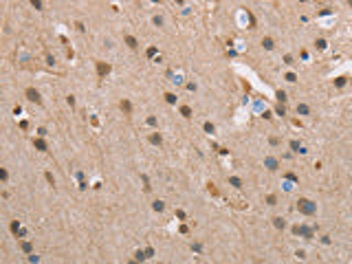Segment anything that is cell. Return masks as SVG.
<instances>
[{
  "mask_svg": "<svg viewBox=\"0 0 352 264\" xmlns=\"http://www.w3.org/2000/svg\"><path fill=\"white\" fill-rule=\"evenodd\" d=\"M264 165H266L268 170H277V159H273V156H268V159H264Z\"/></svg>",
  "mask_w": 352,
  "mask_h": 264,
  "instance_id": "obj_5",
  "label": "cell"
},
{
  "mask_svg": "<svg viewBox=\"0 0 352 264\" xmlns=\"http://www.w3.org/2000/svg\"><path fill=\"white\" fill-rule=\"evenodd\" d=\"M290 150H293V152H299V154H304V152H306L302 145H299V141H295V139L290 141Z\"/></svg>",
  "mask_w": 352,
  "mask_h": 264,
  "instance_id": "obj_7",
  "label": "cell"
},
{
  "mask_svg": "<svg viewBox=\"0 0 352 264\" xmlns=\"http://www.w3.org/2000/svg\"><path fill=\"white\" fill-rule=\"evenodd\" d=\"M315 44H317V49H326V46H328V42H326V40H321V38H319Z\"/></svg>",
  "mask_w": 352,
  "mask_h": 264,
  "instance_id": "obj_26",
  "label": "cell"
},
{
  "mask_svg": "<svg viewBox=\"0 0 352 264\" xmlns=\"http://www.w3.org/2000/svg\"><path fill=\"white\" fill-rule=\"evenodd\" d=\"M176 218H180V220H185V211H180V209H178V211H176Z\"/></svg>",
  "mask_w": 352,
  "mask_h": 264,
  "instance_id": "obj_38",
  "label": "cell"
},
{
  "mask_svg": "<svg viewBox=\"0 0 352 264\" xmlns=\"http://www.w3.org/2000/svg\"><path fill=\"white\" fill-rule=\"evenodd\" d=\"M180 114H183L185 119H192V117H194V114H192V108H189V106H180Z\"/></svg>",
  "mask_w": 352,
  "mask_h": 264,
  "instance_id": "obj_8",
  "label": "cell"
},
{
  "mask_svg": "<svg viewBox=\"0 0 352 264\" xmlns=\"http://www.w3.org/2000/svg\"><path fill=\"white\" fill-rule=\"evenodd\" d=\"M297 209L302 211V214H306V216H313L315 211H317V202L308 200V198H299V202H297Z\"/></svg>",
  "mask_w": 352,
  "mask_h": 264,
  "instance_id": "obj_1",
  "label": "cell"
},
{
  "mask_svg": "<svg viewBox=\"0 0 352 264\" xmlns=\"http://www.w3.org/2000/svg\"><path fill=\"white\" fill-rule=\"evenodd\" d=\"M126 44L130 46V49H137V46H139V44H137V40H134L132 35H126Z\"/></svg>",
  "mask_w": 352,
  "mask_h": 264,
  "instance_id": "obj_16",
  "label": "cell"
},
{
  "mask_svg": "<svg viewBox=\"0 0 352 264\" xmlns=\"http://www.w3.org/2000/svg\"><path fill=\"white\" fill-rule=\"evenodd\" d=\"M229 185H233V187L240 189V187H242V180H240L238 176H231V178H229Z\"/></svg>",
  "mask_w": 352,
  "mask_h": 264,
  "instance_id": "obj_13",
  "label": "cell"
},
{
  "mask_svg": "<svg viewBox=\"0 0 352 264\" xmlns=\"http://www.w3.org/2000/svg\"><path fill=\"white\" fill-rule=\"evenodd\" d=\"M152 255H154V249L147 247V249H145V258H152Z\"/></svg>",
  "mask_w": 352,
  "mask_h": 264,
  "instance_id": "obj_35",
  "label": "cell"
},
{
  "mask_svg": "<svg viewBox=\"0 0 352 264\" xmlns=\"http://www.w3.org/2000/svg\"><path fill=\"white\" fill-rule=\"evenodd\" d=\"M275 97H277V101H280V104H286V99H288L284 90H277V95H275Z\"/></svg>",
  "mask_w": 352,
  "mask_h": 264,
  "instance_id": "obj_17",
  "label": "cell"
},
{
  "mask_svg": "<svg viewBox=\"0 0 352 264\" xmlns=\"http://www.w3.org/2000/svg\"><path fill=\"white\" fill-rule=\"evenodd\" d=\"M165 101L167 104H176V95L174 92H165Z\"/></svg>",
  "mask_w": 352,
  "mask_h": 264,
  "instance_id": "obj_20",
  "label": "cell"
},
{
  "mask_svg": "<svg viewBox=\"0 0 352 264\" xmlns=\"http://www.w3.org/2000/svg\"><path fill=\"white\" fill-rule=\"evenodd\" d=\"M33 145H35V150H40V152H46V141H44V139H35V141H33Z\"/></svg>",
  "mask_w": 352,
  "mask_h": 264,
  "instance_id": "obj_6",
  "label": "cell"
},
{
  "mask_svg": "<svg viewBox=\"0 0 352 264\" xmlns=\"http://www.w3.org/2000/svg\"><path fill=\"white\" fill-rule=\"evenodd\" d=\"M266 202H268V205H277V198H275V196H268Z\"/></svg>",
  "mask_w": 352,
  "mask_h": 264,
  "instance_id": "obj_32",
  "label": "cell"
},
{
  "mask_svg": "<svg viewBox=\"0 0 352 264\" xmlns=\"http://www.w3.org/2000/svg\"><path fill=\"white\" fill-rule=\"evenodd\" d=\"M7 176H9V174H7V170H0V178L7 180Z\"/></svg>",
  "mask_w": 352,
  "mask_h": 264,
  "instance_id": "obj_37",
  "label": "cell"
},
{
  "mask_svg": "<svg viewBox=\"0 0 352 264\" xmlns=\"http://www.w3.org/2000/svg\"><path fill=\"white\" fill-rule=\"evenodd\" d=\"M284 64H295V62H293V57H290V55H286V57H284Z\"/></svg>",
  "mask_w": 352,
  "mask_h": 264,
  "instance_id": "obj_40",
  "label": "cell"
},
{
  "mask_svg": "<svg viewBox=\"0 0 352 264\" xmlns=\"http://www.w3.org/2000/svg\"><path fill=\"white\" fill-rule=\"evenodd\" d=\"M31 4H33L35 9H42V2H40V0H33V2H31Z\"/></svg>",
  "mask_w": 352,
  "mask_h": 264,
  "instance_id": "obj_39",
  "label": "cell"
},
{
  "mask_svg": "<svg viewBox=\"0 0 352 264\" xmlns=\"http://www.w3.org/2000/svg\"><path fill=\"white\" fill-rule=\"evenodd\" d=\"M154 55H156V49H154V46H150V49H147V57H154Z\"/></svg>",
  "mask_w": 352,
  "mask_h": 264,
  "instance_id": "obj_30",
  "label": "cell"
},
{
  "mask_svg": "<svg viewBox=\"0 0 352 264\" xmlns=\"http://www.w3.org/2000/svg\"><path fill=\"white\" fill-rule=\"evenodd\" d=\"M150 143H154V145H161V143H163V139H161V134H150Z\"/></svg>",
  "mask_w": 352,
  "mask_h": 264,
  "instance_id": "obj_10",
  "label": "cell"
},
{
  "mask_svg": "<svg viewBox=\"0 0 352 264\" xmlns=\"http://www.w3.org/2000/svg\"><path fill=\"white\" fill-rule=\"evenodd\" d=\"M202 128H205V132H209V134H214V130H216L211 121H205V123H202Z\"/></svg>",
  "mask_w": 352,
  "mask_h": 264,
  "instance_id": "obj_18",
  "label": "cell"
},
{
  "mask_svg": "<svg viewBox=\"0 0 352 264\" xmlns=\"http://www.w3.org/2000/svg\"><path fill=\"white\" fill-rule=\"evenodd\" d=\"M143 258H145V251H137V253H134V260H143Z\"/></svg>",
  "mask_w": 352,
  "mask_h": 264,
  "instance_id": "obj_27",
  "label": "cell"
},
{
  "mask_svg": "<svg viewBox=\"0 0 352 264\" xmlns=\"http://www.w3.org/2000/svg\"><path fill=\"white\" fill-rule=\"evenodd\" d=\"M293 233H295V235H304V238H308V240L313 238V231L306 229V227H299V225H297V227H293Z\"/></svg>",
  "mask_w": 352,
  "mask_h": 264,
  "instance_id": "obj_4",
  "label": "cell"
},
{
  "mask_svg": "<svg viewBox=\"0 0 352 264\" xmlns=\"http://www.w3.org/2000/svg\"><path fill=\"white\" fill-rule=\"evenodd\" d=\"M147 126H156V117H147Z\"/></svg>",
  "mask_w": 352,
  "mask_h": 264,
  "instance_id": "obj_36",
  "label": "cell"
},
{
  "mask_svg": "<svg viewBox=\"0 0 352 264\" xmlns=\"http://www.w3.org/2000/svg\"><path fill=\"white\" fill-rule=\"evenodd\" d=\"M207 189H209V192L214 194V196H218V187H216L214 183H207Z\"/></svg>",
  "mask_w": 352,
  "mask_h": 264,
  "instance_id": "obj_22",
  "label": "cell"
},
{
  "mask_svg": "<svg viewBox=\"0 0 352 264\" xmlns=\"http://www.w3.org/2000/svg\"><path fill=\"white\" fill-rule=\"evenodd\" d=\"M26 99L29 101H33V104H42V97H40V92L35 90V88H26Z\"/></svg>",
  "mask_w": 352,
  "mask_h": 264,
  "instance_id": "obj_2",
  "label": "cell"
},
{
  "mask_svg": "<svg viewBox=\"0 0 352 264\" xmlns=\"http://www.w3.org/2000/svg\"><path fill=\"white\" fill-rule=\"evenodd\" d=\"M268 143H271V145H280V139H277V137H271V139H268Z\"/></svg>",
  "mask_w": 352,
  "mask_h": 264,
  "instance_id": "obj_28",
  "label": "cell"
},
{
  "mask_svg": "<svg viewBox=\"0 0 352 264\" xmlns=\"http://www.w3.org/2000/svg\"><path fill=\"white\" fill-rule=\"evenodd\" d=\"M275 114H286V110H284V106H277V108H275Z\"/></svg>",
  "mask_w": 352,
  "mask_h": 264,
  "instance_id": "obj_34",
  "label": "cell"
},
{
  "mask_svg": "<svg viewBox=\"0 0 352 264\" xmlns=\"http://www.w3.org/2000/svg\"><path fill=\"white\" fill-rule=\"evenodd\" d=\"M284 79H286V82H297V75H295V73H286Z\"/></svg>",
  "mask_w": 352,
  "mask_h": 264,
  "instance_id": "obj_23",
  "label": "cell"
},
{
  "mask_svg": "<svg viewBox=\"0 0 352 264\" xmlns=\"http://www.w3.org/2000/svg\"><path fill=\"white\" fill-rule=\"evenodd\" d=\"M273 225H275L277 229H284V220L282 218H273Z\"/></svg>",
  "mask_w": 352,
  "mask_h": 264,
  "instance_id": "obj_25",
  "label": "cell"
},
{
  "mask_svg": "<svg viewBox=\"0 0 352 264\" xmlns=\"http://www.w3.org/2000/svg\"><path fill=\"white\" fill-rule=\"evenodd\" d=\"M22 251H24V253H33V244H31V242H22Z\"/></svg>",
  "mask_w": 352,
  "mask_h": 264,
  "instance_id": "obj_19",
  "label": "cell"
},
{
  "mask_svg": "<svg viewBox=\"0 0 352 264\" xmlns=\"http://www.w3.org/2000/svg\"><path fill=\"white\" fill-rule=\"evenodd\" d=\"M121 110H123V112H128V114H130V112H132V104H130L128 99H123V101H121Z\"/></svg>",
  "mask_w": 352,
  "mask_h": 264,
  "instance_id": "obj_9",
  "label": "cell"
},
{
  "mask_svg": "<svg viewBox=\"0 0 352 264\" xmlns=\"http://www.w3.org/2000/svg\"><path fill=\"white\" fill-rule=\"evenodd\" d=\"M262 44H264V49H266V51H273V46H275L271 38H264V40H262Z\"/></svg>",
  "mask_w": 352,
  "mask_h": 264,
  "instance_id": "obj_14",
  "label": "cell"
},
{
  "mask_svg": "<svg viewBox=\"0 0 352 264\" xmlns=\"http://www.w3.org/2000/svg\"><path fill=\"white\" fill-rule=\"evenodd\" d=\"M152 209H154V211H163L165 209V202L163 200H154V202H152Z\"/></svg>",
  "mask_w": 352,
  "mask_h": 264,
  "instance_id": "obj_11",
  "label": "cell"
},
{
  "mask_svg": "<svg viewBox=\"0 0 352 264\" xmlns=\"http://www.w3.org/2000/svg\"><path fill=\"white\" fill-rule=\"evenodd\" d=\"M154 24L161 26V24H163V18H161V16H154Z\"/></svg>",
  "mask_w": 352,
  "mask_h": 264,
  "instance_id": "obj_33",
  "label": "cell"
},
{
  "mask_svg": "<svg viewBox=\"0 0 352 264\" xmlns=\"http://www.w3.org/2000/svg\"><path fill=\"white\" fill-rule=\"evenodd\" d=\"M11 231H13L16 235H22V229H20V222H18V220L11 222Z\"/></svg>",
  "mask_w": 352,
  "mask_h": 264,
  "instance_id": "obj_12",
  "label": "cell"
},
{
  "mask_svg": "<svg viewBox=\"0 0 352 264\" xmlns=\"http://www.w3.org/2000/svg\"><path fill=\"white\" fill-rule=\"evenodd\" d=\"M286 180H290V183H299V178H297V176H295L293 172H288V174H286Z\"/></svg>",
  "mask_w": 352,
  "mask_h": 264,
  "instance_id": "obj_24",
  "label": "cell"
},
{
  "mask_svg": "<svg viewBox=\"0 0 352 264\" xmlns=\"http://www.w3.org/2000/svg\"><path fill=\"white\" fill-rule=\"evenodd\" d=\"M44 176H46V180H49V183H51V185H55V178H53V174H51V172H46Z\"/></svg>",
  "mask_w": 352,
  "mask_h": 264,
  "instance_id": "obj_29",
  "label": "cell"
},
{
  "mask_svg": "<svg viewBox=\"0 0 352 264\" xmlns=\"http://www.w3.org/2000/svg\"><path fill=\"white\" fill-rule=\"evenodd\" d=\"M297 112H299V114H308V112H310V108H308L306 104H297Z\"/></svg>",
  "mask_w": 352,
  "mask_h": 264,
  "instance_id": "obj_15",
  "label": "cell"
},
{
  "mask_svg": "<svg viewBox=\"0 0 352 264\" xmlns=\"http://www.w3.org/2000/svg\"><path fill=\"white\" fill-rule=\"evenodd\" d=\"M95 66H97V75L99 77H106L110 73V64H106V62H95Z\"/></svg>",
  "mask_w": 352,
  "mask_h": 264,
  "instance_id": "obj_3",
  "label": "cell"
},
{
  "mask_svg": "<svg viewBox=\"0 0 352 264\" xmlns=\"http://www.w3.org/2000/svg\"><path fill=\"white\" fill-rule=\"evenodd\" d=\"M66 101H68V106H71V108L75 106V97H73V95H68V97H66Z\"/></svg>",
  "mask_w": 352,
  "mask_h": 264,
  "instance_id": "obj_31",
  "label": "cell"
},
{
  "mask_svg": "<svg viewBox=\"0 0 352 264\" xmlns=\"http://www.w3.org/2000/svg\"><path fill=\"white\" fill-rule=\"evenodd\" d=\"M335 86L337 88H343L346 86V77H337V79H335Z\"/></svg>",
  "mask_w": 352,
  "mask_h": 264,
  "instance_id": "obj_21",
  "label": "cell"
}]
</instances>
